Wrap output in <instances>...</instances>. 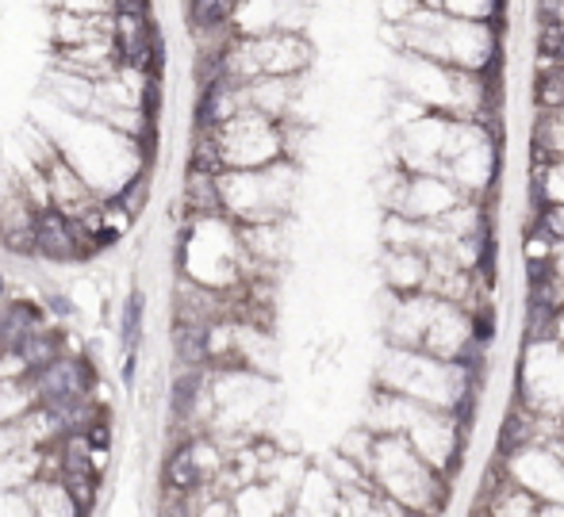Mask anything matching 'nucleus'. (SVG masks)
<instances>
[{"mask_svg": "<svg viewBox=\"0 0 564 517\" xmlns=\"http://www.w3.org/2000/svg\"><path fill=\"white\" fill-rule=\"evenodd\" d=\"M484 369H468V364L434 361L415 349H392L384 345L372 364V387L388 395H400L419 407L449 410L460 418H476V392H480Z\"/></svg>", "mask_w": 564, "mask_h": 517, "instance_id": "f257e3e1", "label": "nucleus"}, {"mask_svg": "<svg viewBox=\"0 0 564 517\" xmlns=\"http://www.w3.org/2000/svg\"><path fill=\"white\" fill-rule=\"evenodd\" d=\"M365 480L372 483L377 495L403 506L408 514L446 517V510L453 506L449 480L434 472L426 460H419L415 449L403 437L372 433L369 457H365Z\"/></svg>", "mask_w": 564, "mask_h": 517, "instance_id": "f03ea898", "label": "nucleus"}, {"mask_svg": "<svg viewBox=\"0 0 564 517\" xmlns=\"http://www.w3.org/2000/svg\"><path fill=\"white\" fill-rule=\"evenodd\" d=\"M514 403L534 414H557L564 407V345L557 338L522 341L511 369Z\"/></svg>", "mask_w": 564, "mask_h": 517, "instance_id": "7ed1b4c3", "label": "nucleus"}, {"mask_svg": "<svg viewBox=\"0 0 564 517\" xmlns=\"http://www.w3.org/2000/svg\"><path fill=\"white\" fill-rule=\"evenodd\" d=\"M491 468L514 487L534 495L542 506H564V464L545 444H519V449L496 452Z\"/></svg>", "mask_w": 564, "mask_h": 517, "instance_id": "20e7f679", "label": "nucleus"}, {"mask_svg": "<svg viewBox=\"0 0 564 517\" xmlns=\"http://www.w3.org/2000/svg\"><path fill=\"white\" fill-rule=\"evenodd\" d=\"M23 503H28L31 517H85L77 514L74 498L66 495L62 480H31L28 487H20Z\"/></svg>", "mask_w": 564, "mask_h": 517, "instance_id": "39448f33", "label": "nucleus"}, {"mask_svg": "<svg viewBox=\"0 0 564 517\" xmlns=\"http://www.w3.org/2000/svg\"><path fill=\"white\" fill-rule=\"evenodd\" d=\"M62 487H66V495L74 498V506H77V514H85V517H93V510H97V503H100V475L93 472V468H62Z\"/></svg>", "mask_w": 564, "mask_h": 517, "instance_id": "423d86ee", "label": "nucleus"}, {"mask_svg": "<svg viewBox=\"0 0 564 517\" xmlns=\"http://www.w3.org/2000/svg\"><path fill=\"white\" fill-rule=\"evenodd\" d=\"M142 310H147V296L139 288L131 292L123 307V353H139L142 345Z\"/></svg>", "mask_w": 564, "mask_h": 517, "instance_id": "0eeeda50", "label": "nucleus"}, {"mask_svg": "<svg viewBox=\"0 0 564 517\" xmlns=\"http://www.w3.org/2000/svg\"><path fill=\"white\" fill-rule=\"evenodd\" d=\"M553 338L564 345V310H557V318H553Z\"/></svg>", "mask_w": 564, "mask_h": 517, "instance_id": "6e6552de", "label": "nucleus"}, {"mask_svg": "<svg viewBox=\"0 0 564 517\" xmlns=\"http://www.w3.org/2000/svg\"><path fill=\"white\" fill-rule=\"evenodd\" d=\"M8 299V280H4V273H0V304Z\"/></svg>", "mask_w": 564, "mask_h": 517, "instance_id": "1a4fd4ad", "label": "nucleus"}, {"mask_svg": "<svg viewBox=\"0 0 564 517\" xmlns=\"http://www.w3.org/2000/svg\"><path fill=\"white\" fill-rule=\"evenodd\" d=\"M557 418H561V429H564V407L557 410Z\"/></svg>", "mask_w": 564, "mask_h": 517, "instance_id": "9d476101", "label": "nucleus"}, {"mask_svg": "<svg viewBox=\"0 0 564 517\" xmlns=\"http://www.w3.org/2000/svg\"><path fill=\"white\" fill-rule=\"evenodd\" d=\"M335 517H338V514H335Z\"/></svg>", "mask_w": 564, "mask_h": 517, "instance_id": "9b49d317", "label": "nucleus"}]
</instances>
